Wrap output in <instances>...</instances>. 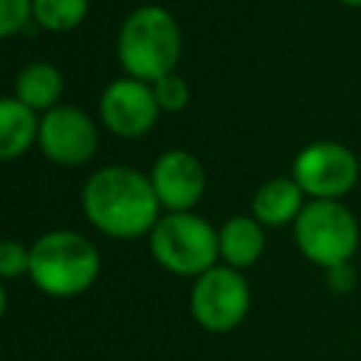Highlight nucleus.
Returning a JSON list of instances; mask_svg holds the SVG:
<instances>
[{
    "instance_id": "nucleus-13",
    "label": "nucleus",
    "mask_w": 361,
    "mask_h": 361,
    "mask_svg": "<svg viewBox=\"0 0 361 361\" xmlns=\"http://www.w3.org/2000/svg\"><path fill=\"white\" fill-rule=\"evenodd\" d=\"M65 82L62 73L51 62H31L14 79V99H20L31 110H54L59 107Z\"/></svg>"
},
{
    "instance_id": "nucleus-9",
    "label": "nucleus",
    "mask_w": 361,
    "mask_h": 361,
    "mask_svg": "<svg viewBox=\"0 0 361 361\" xmlns=\"http://www.w3.org/2000/svg\"><path fill=\"white\" fill-rule=\"evenodd\" d=\"M158 113H161V107H158L152 85L133 79V76L113 79L99 99L102 124L121 138H138V135L149 133Z\"/></svg>"
},
{
    "instance_id": "nucleus-3",
    "label": "nucleus",
    "mask_w": 361,
    "mask_h": 361,
    "mask_svg": "<svg viewBox=\"0 0 361 361\" xmlns=\"http://www.w3.org/2000/svg\"><path fill=\"white\" fill-rule=\"evenodd\" d=\"M28 276L48 296H79L99 276V251L79 231H48L31 245Z\"/></svg>"
},
{
    "instance_id": "nucleus-2",
    "label": "nucleus",
    "mask_w": 361,
    "mask_h": 361,
    "mask_svg": "<svg viewBox=\"0 0 361 361\" xmlns=\"http://www.w3.org/2000/svg\"><path fill=\"white\" fill-rule=\"evenodd\" d=\"M180 25L161 6H141L127 14L118 28L116 54L127 76L141 82H158L175 73L180 59Z\"/></svg>"
},
{
    "instance_id": "nucleus-11",
    "label": "nucleus",
    "mask_w": 361,
    "mask_h": 361,
    "mask_svg": "<svg viewBox=\"0 0 361 361\" xmlns=\"http://www.w3.org/2000/svg\"><path fill=\"white\" fill-rule=\"evenodd\" d=\"M302 195L305 192L293 178H271L257 189L251 212L262 226H288L296 223V217L305 209Z\"/></svg>"
},
{
    "instance_id": "nucleus-5",
    "label": "nucleus",
    "mask_w": 361,
    "mask_h": 361,
    "mask_svg": "<svg viewBox=\"0 0 361 361\" xmlns=\"http://www.w3.org/2000/svg\"><path fill=\"white\" fill-rule=\"evenodd\" d=\"M299 251L322 268L350 262L358 248V220L338 200H313L293 223Z\"/></svg>"
},
{
    "instance_id": "nucleus-18",
    "label": "nucleus",
    "mask_w": 361,
    "mask_h": 361,
    "mask_svg": "<svg viewBox=\"0 0 361 361\" xmlns=\"http://www.w3.org/2000/svg\"><path fill=\"white\" fill-rule=\"evenodd\" d=\"M28 265H31V248H25L17 240H3V245H0V274L6 279H11V276H20V274H28Z\"/></svg>"
},
{
    "instance_id": "nucleus-8",
    "label": "nucleus",
    "mask_w": 361,
    "mask_h": 361,
    "mask_svg": "<svg viewBox=\"0 0 361 361\" xmlns=\"http://www.w3.org/2000/svg\"><path fill=\"white\" fill-rule=\"evenodd\" d=\"M39 149L45 158L62 166H82L96 155L99 133L90 116L73 104L48 110L39 121Z\"/></svg>"
},
{
    "instance_id": "nucleus-6",
    "label": "nucleus",
    "mask_w": 361,
    "mask_h": 361,
    "mask_svg": "<svg viewBox=\"0 0 361 361\" xmlns=\"http://www.w3.org/2000/svg\"><path fill=\"white\" fill-rule=\"evenodd\" d=\"M251 305L248 282L237 268L214 265L212 271L200 274L192 285L189 307L195 322L209 333H228L234 330Z\"/></svg>"
},
{
    "instance_id": "nucleus-14",
    "label": "nucleus",
    "mask_w": 361,
    "mask_h": 361,
    "mask_svg": "<svg viewBox=\"0 0 361 361\" xmlns=\"http://www.w3.org/2000/svg\"><path fill=\"white\" fill-rule=\"evenodd\" d=\"M39 138V121L31 107L20 99L6 96L0 102V158L11 161L28 152V147Z\"/></svg>"
},
{
    "instance_id": "nucleus-17",
    "label": "nucleus",
    "mask_w": 361,
    "mask_h": 361,
    "mask_svg": "<svg viewBox=\"0 0 361 361\" xmlns=\"http://www.w3.org/2000/svg\"><path fill=\"white\" fill-rule=\"evenodd\" d=\"M34 20V0H0V34L14 37Z\"/></svg>"
},
{
    "instance_id": "nucleus-20",
    "label": "nucleus",
    "mask_w": 361,
    "mask_h": 361,
    "mask_svg": "<svg viewBox=\"0 0 361 361\" xmlns=\"http://www.w3.org/2000/svg\"><path fill=\"white\" fill-rule=\"evenodd\" d=\"M338 3H344V6H361V0H338Z\"/></svg>"
},
{
    "instance_id": "nucleus-7",
    "label": "nucleus",
    "mask_w": 361,
    "mask_h": 361,
    "mask_svg": "<svg viewBox=\"0 0 361 361\" xmlns=\"http://www.w3.org/2000/svg\"><path fill=\"white\" fill-rule=\"evenodd\" d=\"M361 178V161L338 141H313L293 161V180L313 200H341Z\"/></svg>"
},
{
    "instance_id": "nucleus-10",
    "label": "nucleus",
    "mask_w": 361,
    "mask_h": 361,
    "mask_svg": "<svg viewBox=\"0 0 361 361\" xmlns=\"http://www.w3.org/2000/svg\"><path fill=\"white\" fill-rule=\"evenodd\" d=\"M152 189L164 209L169 212H189L206 189V172L203 164L186 152V149H169L158 155L149 172Z\"/></svg>"
},
{
    "instance_id": "nucleus-1",
    "label": "nucleus",
    "mask_w": 361,
    "mask_h": 361,
    "mask_svg": "<svg viewBox=\"0 0 361 361\" xmlns=\"http://www.w3.org/2000/svg\"><path fill=\"white\" fill-rule=\"evenodd\" d=\"M158 206L152 180L124 164L93 172L82 189V209L90 226L118 240L149 234L161 220Z\"/></svg>"
},
{
    "instance_id": "nucleus-16",
    "label": "nucleus",
    "mask_w": 361,
    "mask_h": 361,
    "mask_svg": "<svg viewBox=\"0 0 361 361\" xmlns=\"http://www.w3.org/2000/svg\"><path fill=\"white\" fill-rule=\"evenodd\" d=\"M152 90H155L158 107L166 110V113H178V110H183L189 104V85L178 73L161 76L158 82H152Z\"/></svg>"
},
{
    "instance_id": "nucleus-12",
    "label": "nucleus",
    "mask_w": 361,
    "mask_h": 361,
    "mask_svg": "<svg viewBox=\"0 0 361 361\" xmlns=\"http://www.w3.org/2000/svg\"><path fill=\"white\" fill-rule=\"evenodd\" d=\"M217 237H220V257L226 259L228 268L240 271V268L254 265L262 257L265 234H262V223L257 217L234 214L223 223Z\"/></svg>"
},
{
    "instance_id": "nucleus-4",
    "label": "nucleus",
    "mask_w": 361,
    "mask_h": 361,
    "mask_svg": "<svg viewBox=\"0 0 361 361\" xmlns=\"http://www.w3.org/2000/svg\"><path fill=\"white\" fill-rule=\"evenodd\" d=\"M149 251L161 268L180 276H200L214 268L220 237L203 217L192 212H169L149 231Z\"/></svg>"
},
{
    "instance_id": "nucleus-19",
    "label": "nucleus",
    "mask_w": 361,
    "mask_h": 361,
    "mask_svg": "<svg viewBox=\"0 0 361 361\" xmlns=\"http://www.w3.org/2000/svg\"><path fill=\"white\" fill-rule=\"evenodd\" d=\"M327 282H330V288H333V290H338V293L353 290V285H355V271H353V265H350V262H344V265L327 268Z\"/></svg>"
},
{
    "instance_id": "nucleus-15",
    "label": "nucleus",
    "mask_w": 361,
    "mask_h": 361,
    "mask_svg": "<svg viewBox=\"0 0 361 361\" xmlns=\"http://www.w3.org/2000/svg\"><path fill=\"white\" fill-rule=\"evenodd\" d=\"M90 0H34V23L45 31H73L87 17Z\"/></svg>"
}]
</instances>
